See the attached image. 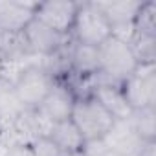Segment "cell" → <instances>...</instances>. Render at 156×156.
<instances>
[{
    "label": "cell",
    "instance_id": "277c9868",
    "mask_svg": "<svg viewBox=\"0 0 156 156\" xmlns=\"http://www.w3.org/2000/svg\"><path fill=\"white\" fill-rule=\"evenodd\" d=\"M13 83V88L24 105V108L37 110L39 105L44 101L48 92L51 90L55 79L50 75V72L44 66L39 64H28L24 66L15 79H9Z\"/></svg>",
    "mask_w": 156,
    "mask_h": 156
},
{
    "label": "cell",
    "instance_id": "3957f363",
    "mask_svg": "<svg viewBox=\"0 0 156 156\" xmlns=\"http://www.w3.org/2000/svg\"><path fill=\"white\" fill-rule=\"evenodd\" d=\"M70 35L73 42L99 48L114 33H112V26L108 24L98 2H83L77 8V15Z\"/></svg>",
    "mask_w": 156,
    "mask_h": 156
},
{
    "label": "cell",
    "instance_id": "5b68a950",
    "mask_svg": "<svg viewBox=\"0 0 156 156\" xmlns=\"http://www.w3.org/2000/svg\"><path fill=\"white\" fill-rule=\"evenodd\" d=\"M121 92L132 110L154 107V103H156L154 62H140L136 72L121 83Z\"/></svg>",
    "mask_w": 156,
    "mask_h": 156
},
{
    "label": "cell",
    "instance_id": "44dd1931",
    "mask_svg": "<svg viewBox=\"0 0 156 156\" xmlns=\"http://www.w3.org/2000/svg\"><path fill=\"white\" fill-rule=\"evenodd\" d=\"M2 75H4V64L0 62V77H2Z\"/></svg>",
    "mask_w": 156,
    "mask_h": 156
},
{
    "label": "cell",
    "instance_id": "ba28073f",
    "mask_svg": "<svg viewBox=\"0 0 156 156\" xmlns=\"http://www.w3.org/2000/svg\"><path fill=\"white\" fill-rule=\"evenodd\" d=\"M101 143L116 156H140L147 145L132 129L129 119H116Z\"/></svg>",
    "mask_w": 156,
    "mask_h": 156
},
{
    "label": "cell",
    "instance_id": "e0dca14e",
    "mask_svg": "<svg viewBox=\"0 0 156 156\" xmlns=\"http://www.w3.org/2000/svg\"><path fill=\"white\" fill-rule=\"evenodd\" d=\"M129 121H130L132 129L136 130V134L145 143H152L156 140V110H154V107L132 110Z\"/></svg>",
    "mask_w": 156,
    "mask_h": 156
},
{
    "label": "cell",
    "instance_id": "8992f818",
    "mask_svg": "<svg viewBox=\"0 0 156 156\" xmlns=\"http://www.w3.org/2000/svg\"><path fill=\"white\" fill-rule=\"evenodd\" d=\"M75 99H77L75 90L66 81L59 79V81L53 83L51 90L48 92L44 101L39 105L37 114L44 121H48L50 125L64 121V119H70L73 105H75Z\"/></svg>",
    "mask_w": 156,
    "mask_h": 156
},
{
    "label": "cell",
    "instance_id": "30bf717a",
    "mask_svg": "<svg viewBox=\"0 0 156 156\" xmlns=\"http://www.w3.org/2000/svg\"><path fill=\"white\" fill-rule=\"evenodd\" d=\"M68 72L77 79L87 81L99 75V53L98 48L73 42L68 48Z\"/></svg>",
    "mask_w": 156,
    "mask_h": 156
},
{
    "label": "cell",
    "instance_id": "4fadbf2b",
    "mask_svg": "<svg viewBox=\"0 0 156 156\" xmlns=\"http://www.w3.org/2000/svg\"><path fill=\"white\" fill-rule=\"evenodd\" d=\"M108 112L114 119H129L132 114V108L129 107L123 92H121V85H112V83H105V81H98L90 92Z\"/></svg>",
    "mask_w": 156,
    "mask_h": 156
},
{
    "label": "cell",
    "instance_id": "7a4b0ae2",
    "mask_svg": "<svg viewBox=\"0 0 156 156\" xmlns=\"http://www.w3.org/2000/svg\"><path fill=\"white\" fill-rule=\"evenodd\" d=\"M70 119L79 129V132H81V136L85 138L87 143L101 141L116 121L110 116V112L92 94L77 96Z\"/></svg>",
    "mask_w": 156,
    "mask_h": 156
},
{
    "label": "cell",
    "instance_id": "52a82bcc",
    "mask_svg": "<svg viewBox=\"0 0 156 156\" xmlns=\"http://www.w3.org/2000/svg\"><path fill=\"white\" fill-rule=\"evenodd\" d=\"M79 2L70 0H50V2H37L33 17L53 31L70 37Z\"/></svg>",
    "mask_w": 156,
    "mask_h": 156
},
{
    "label": "cell",
    "instance_id": "9a60e30c",
    "mask_svg": "<svg viewBox=\"0 0 156 156\" xmlns=\"http://www.w3.org/2000/svg\"><path fill=\"white\" fill-rule=\"evenodd\" d=\"M31 55L33 51L24 31H0V62L4 64V68L8 64L22 62Z\"/></svg>",
    "mask_w": 156,
    "mask_h": 156
},
{
    "label": "cell",
    "instance_id": "ffe728a7",
    "mask_svg": "<svg viewBox=\"0 0 156 156\" xmlns=\"http://www.w3.org/2000/svg\"><path fill=\"white\" fill-rule=\"evenodd\" d=\"M140 156H154V141H152V143H147V145L143 147V151H141Z\"/></svg>",
    "mask_w": 156,
    "mask_h": 156
},
{
    "label": "cell",
    "instance_id": "7c38bea8",
    "mask_svg": "<svg viewBox=\"0 0 156 156\" xmlns=\"http://www.w3.org/2000/svg\"><path fill=\"white\" fill-rule=\"evenodd\" d=\"M98 6L105 13L108 24L112 26L114 35H119L123 30H129V33H132V24L141 8V2L121 0V2H98Z\"/></svg>",
    "mask_w": 156,
    "mask_h": 156
},
{
    "label": "cell",
    "instance_id": "d6986e66",
    "mask_svg": "<svg viewBox=\"0 0 156 156\" xmlns=\"http://www.w3.org/2000/svg\"><path fill=\"white\" fill-rule=\"evenodd\" d=\"M4 156H33V149L31 143L26 141H13L6 147Z\"/></svg>",
    "mask_w": 156,
    "mask_h": 156
},
{
    "label": "cell",
    "instance_id": "6da1fadb",
    "mask_svg": "<svg viewBox=\"0 0 156 156\" xmlns=\"http://www.w3.org/2000/svg\"><path fill=\"white\" fill-rule=\"evenodd\" d=\"M99 79L112 85H121L125 79L136 72L138 59L130 48V44L116 35L107 39L99 48Z\"/></svg>",
    "mask_w": 156,
    "mask_h": 156
},
{
    "label": "cell",
    "instance_id": "9c48e42d",
    "mask_svg": "<svg viewBox=\"0 0 156 156\" xmlns=\"http://www.w3.org/2000/svg\"><path fill=\"white\" fill-rule=\"evenodd\" d=\"M24 35H26V41H28L33 55L51 57L66 46V35H61V33L53 31L51 28L39 22L35 17L24 28Z\"/></svg>",
    "mask_w": 156,
    "mask_h": 156
},
{
    "label": "cell",
    "instance_id": "8fae6325",
    "mask_svg": "<svg viewBox=\"0 0 156 156\" xmlns=\"http://www.w3.org/2000/svg\"><path fill=\"white\" fill-rule=\"evenodd\" d=\"M46 136L50 138V141L61 151L62 156H70V154H77V152H83L85 151V138L81 136L79 129L73 125L72 119H64L59 123H53Z\"/></svg>",
    "mask_w": 156,
    "mask_h": 156
},
{
    "label": "cell",
    "instance_id": "2e32d148",
    "mask_svg": "<svg viewBox=\"0 0 156 156\" xmlns=\"http://www.w3.org/2000/svg\"><path fill=\"white\" fill-rule=\"evenodd\" d=\"M24 105L20 103L13 83L8 77H0V129L2 127H13L15 119L24 112Z\"/></svg>",
    "mask_w": 156,
    "mask_h": 156
},
{
    "label": "cell",
    "instance_id": "5bb4252c",
    "mask_svg": "<svg viewBox=\"0 0 156 156\" xmlns=\"http://www.w3.org/2000/svg\"><path fill=\"white\" fill-rule=\"evenodd\" d=\"M37 2H0V31H24L33 20Z\"/></svg>",
    "mask_w": 156,
    "mask_h": 156
},
{
    "label": "cell",
    "instance_id": "ac0fdd59",
    "mask_svg": "<svg viewBox=\"0 0 156 156\" xmlns=\"http://www.w3.org/2000/svg\"><path fill=\"white\" fill-rule=\"evenodd\" d=\"M31 149H33V156H62L61 151L50 141L48 136L37 138V140L31 143Z\"/></svg>",
    "mask_w": 156,
    "mask_h": 156
}]
</instances>
